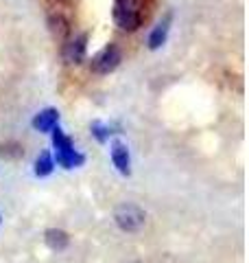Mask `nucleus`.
<instances>
[{"instance_id": "obj_1", "label": "nucleus", "mask_w": 249, "mask_h": 263, "mask_svg": "<svg viewBox=\"0 0 249 263\" xmlns=\"http://www.w3.org/2000/svg\"><path fill=\"white\" fill-rule=\"evenodd\" d=\"M53 147H55V156H57V164L64 169H77L86 162V156L79 154L74 149V143L70 136L64 134V129L57 125L53 132Z\"/></svg>"}, {"instance_id": "obj_2", "label": "nucleus", "mask_w": 249, "mask_h": 263, "mask_svg": "<svg viewBox=\"0 0 249 263\" xmlns=\"http://www.w3.org/2000/svg\"><path fill=\"white\" fill-rule=\"evenodd\" d=\"M114 224L118 226L122 233H138L147 224V213L144 209H140L138 204L125 202L120 206H116L114 211Z\"/></svg>"}, {"instance_id": "obj_3", "label": "nucleus", "mask_w": 249, "mask_h": 263, "mask_svg": "<svg viewBox=\"0 0 249 263\" xmlns=\"http://www.w3.org/2000/svg\"><path fill=\"white\" fill-rule=\"evenodd\" d=\"M120 62H122L120 48L116 44H107L103 51L90 62V66H92V70L98 72V75H110V72H114L116 68H118Z\"/></svg>"}, {"instance_id": "obj_4", "label": "nucleus", "mask_w": 249, "mask_h": 263, "mask_svg": "<svg viewBox=\"0 0 249 263\" xmlns=\"http://www.w3.org/2000/svg\"><path fill=\"white\" fill-rule=\"evenodd\" d=\"M86 51H88V33H79L77 37H72L64 44L61 55L68 64H81L86 60Z\"/></svg>"}, {"instance_id": "obj_5", "label": "nucleus", "mask_w": 249, "mask_h": 263, "mask_svg": "<svg viewBox=\"0 0 249 263\" xmlns=\"http://www.w3.org/2000/svg\"><path fill=\"white\" fill-rule=\"evenodd\" d=\"M112 162H114V167L118 169L120 176H131V156H129L127 145L122 141L112 143Z\"/></svg>"}, {"instance_id": "obj_6", "label": "nucleus", "mask_w": 249, "mask_h": 263, "mask_svg": "<svg viewBox=\"0 0 249 263\" xmlns=\"http://www.w3.org/2000/svg\"><path fill=\"white\" fill-rule=\"evenodd\" d=\"M171 20H173V15L166 13L164 18L155 24V29L151 31V35H149V48H151V51H157V48L166 42V37H169V29H171Z\"/></svg>"}, {"instance_id": "obj_7", "label": "nucleus", "mask_w": 249, "mask_h": 263, "mask_svg": "<svg viewBox=\"0 0 249 263\" xmlns=\"http://www.w3.org/2000/svg\"><path fill=\"white\" fill-rule=\"evenodd\" d=\"M57 123H59V112H57L55 108H46L39 114H35V119H33L31 125L37 132H53L57 127Z\"/></svg>"}, {"instance_id": "obj_8", "label": "nucleus", "mask_w": 249, "mask_h": 263, "mask_svg": "<svg viewBox=\"0 0 249 263\" xmlns=\"http://www.w3.org/2000/svg\"><path fill=\"white\" fill-rule=\"evenodd\" d=\"M44 243L55 252H61L70 246V235L61 228H48L44 233Z\"/></svg>"}, {"instance_id": "obj_9", "label": "nucleus", "mask_w": 249, "mask_h": 263, "mask_svg": "<svg viewBox=\"0 0 249 263\" xmlns=\"http://www.w3.org/2000/svg\"><path fill=\"white\" fill-rule=\"evenodd\" d=\"M48 31L53 33V37L66 40L70 35V22H68V18L61 15V13H51V15H48Z\"/></svg>"}, {"instance_id": "obj_10", "label": "nucleus", "mask_w": 249, "mask_h": 263, "mask_svg": "<svg viewBox=\"0 0 249 263\" xmlns=\"http://www.w3.org/2000/svg\"><path fill=\"white\" fill-rule=\"evenodd\" d=\"M114 22H116V27H118V29L131 33V31H138V27L142 24V15L114 9Z\"/></svg>"}, {"instance_id": "obj_11", "label": "nucleus", "mask_w": 249, "mask_h": 263, "mask_svg": "<svg viewBox=\"0 0 249 263\" xmlns=\"http://www.w3.org/2000/svg\"><path fill=\"white\" fill-rule=\"evenodd\" d=\"M55 169V158L51 156V152H42L37 158H35V167H33V174L37 178H46L51 176Z\"/></svg>"}, {"instance_id": "obj_12", "label": "nucleus", "mask_w": 249, "mask_h": 263, "mask_svg": "<svg viewBox=\"0 0 249 263\" xmlns=\"http://www.w3.org/2000/svg\"><path fill=\"white\" fill-rule=\"evenodd\" d=\"M114 9H118V11H127V13H136V15H142L144 0H116Z\"/></svg>"}, {"instance_id": "obj_13", "label": "nucleus", "mask_w": 249, "mask_h": 263, "mask_svg": "<svg viewBox=\"0 0 249 263\" xmlns=\"http://www.w3.org/2000/svg\"><path fill=\"white\" fill-rule=\"evenodd\" d=\"M90 129H92V134L98 143H107L110 141V134H112V127L110 125H105V123L101 121H94L92 125H90Z\"/></svg>"}, {"instance_id": "obj_14", "label": "nucleus", "mask_w": 249, "mask_h": 263, "mask_svg": "<svg viewBox=\"0 0 249 263\" xmlns=\"http://www.w3.org/2000/svg\"><path fill=\"white\" fill-rule=\"evenodd\" d=\"M0 224H3V213H0Z\"/></svg>"}, {"instance_id": "obj_15", "label": "nucleus", "mask_w": 249, "mask_h": 263, "mask_svg": "<svg viewBox=\"0 0 249 263\" xmlns=\"http://www.w3.org/2000/svg\"><path fill=\"white\" fill-rule=\"evenodd\" d=\"M131 263H140V261H131Z\"/></svg>"}]
</instances>
